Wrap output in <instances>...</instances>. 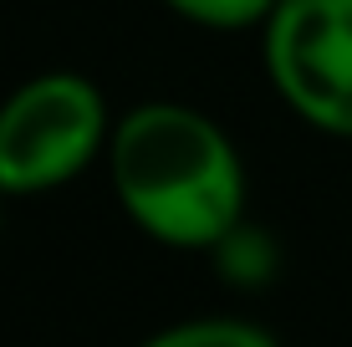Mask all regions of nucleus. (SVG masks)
Here are the masks:
<instances>
[{
    "mask_svg": "<svg viewBox=\"0 0 352 347\" xmlns=\"http://www.w3.org/2000/svg\"><path fill=\"white\" fill-rule=\"evenodd\" d=\"M107 174L123 214L174 250H214L245 214L235 143L210 113L184 102H143L118 117Z\"/></svg>",
    "mask_w": 352,
    "mask_h": 347,
    "instance_id": "f257e3e1",
    "label": "nucleus"
},
{
    "mask_svg": "<svg viewBox=\"0 0 352 347\" xmlns=\"http://www.w3.org/2000/svg\"><path fill=\"white\" fill-rule=\"evenodd\" d=\"M113 138L107 98L82 71H41L0 102V194H52Z\"/></svg>",
    "mask_w": 352,
    "mask_h": 347,
    "instance_id": "f03ea898",
    "label": "nucleus"
},
{
    "mask_svg": "<svg viewBox=\"0 0 352 347\" xmlns=\"http://www.w3.org/2000/svg\"><path fill=\"white\" fill-rule=\"evenodd\" d=\"M265 71L301 123L352 138V0H281L265 16Z\"/></svg>",
    "mask_w": 352,
    "mask_h": 347,
    "instance_id": "7ed1b4c3",
    "label": "nucleus"
},
{
    "mask_svg": "<svg viewBox=\"0 0 352 347\" xmlns=\"http://www.w3.org/2000/svg\"><path fill=\"white\" fill-rule=\"evenodd\" d=\"M138 347H281L265 327L240 317H194V322H174V327L153 332Z\"/></svg>",
    "mask_w": 352,
    "mask_h": 347,
    "instance_id": "20e7f679",
    "label": "nucleus"
},
{
    "mask_svg": "<svg viewBox=\"0 0 352 347\" xmlns=\"http://www.w3.org/2000/svg\"><path fill=\"white\" fill-rule=\"evenodd\" d=\"M214 260H220V276L240 281V286H256V281H271V266H276V250L265 240L261 230H250L245 220L235 225V230L225 235L220 245L210 250Z\"/></svg>",
    "mask_w": 352,
    "mask_h": 347,
    "instance_id": "39448f33",
    "label": "nucleus"
},
{
    "mask_svg": "<svg viewBox=\"0 0 352 347\" xmlns=\"http://www.w3.org/2000/svg\"><path fill=\"white\" fill-rule=\"evenodd\" d=\"M168 10H179L184 21H199V26H214V31H245L265 21L281 0H164Z\"/></svg>",
    "mask_w": 352,
    "mask_h": 347,
    "instance_id": "423d86ee",
    "label": "nucleus"
}]
</instances>
